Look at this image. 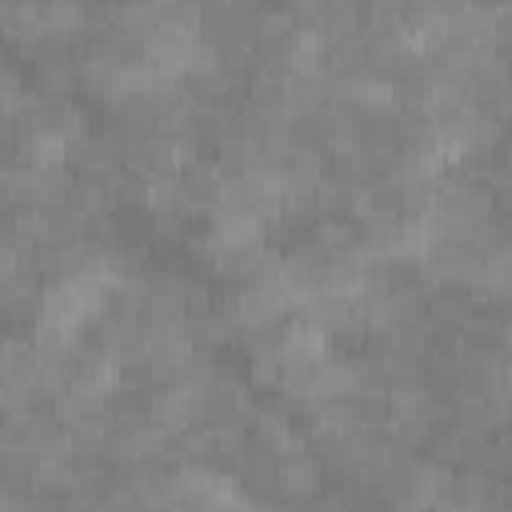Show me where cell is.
<instances>
[{"mask_svg":"<svg viewBox=\"0 0 512 512\" xmlns=\"http://www.w3.org/2000/svg\"><path fill=\"white\" fill-rule=\"evenodd\" d=\"M76 84H80V80H76V64H72L68 56H64V60H40V64H36V96L60 100V96H68Z\"/></svg>","mask_w":512,"mask_h":512,"instance_id":"1","label":"cell"},{"mask_svg":"<svg viewBox=\"0 0 512 512\" xmlns=\"http://www.w3.org/2000/svg\"><path fill=\"white\" fill-rule=\"evenodd\" d=\"M32 376H36V344L0 340V380H32Z\"/></svg>","mask_w":512,"mask_h":512,"instance_id":"2","label":"cell"},{"mask_svg":"<svg viewBox=\"0 0 512 512\" xmlns=\"http://www.w3.org/2000/svg\"><path fill=\"white\" fill-rule=\"evenodd\" d=\"M280 368H284L280 352H252V384L256 388H280Z\"/></svg>","mask_w":512,"mask_h":512,"instance_id":"3","label":"cell"},{"mask_svg":"<svg viewBox=\"0 0 512 512\" xmlns=\"http://www.w3.org/2000/svg\"><path fill=\"white\" fill-rule=\"evenodd\" d=\"M0 204H4V168H0Z\"/></svg>","mask_w":512,"mask_h":512,"instance_id":"4","label":"cell"}]
</instances>
